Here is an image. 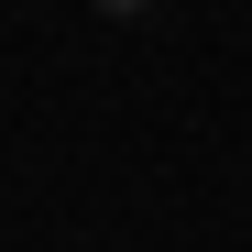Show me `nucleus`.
I'll return each instance as SVG.
<instances>
[{
  "mask_svg": "<svg viewBox=\"0 0 252 252\" xmlns=\"http://www.w3.org/2000/svg\"><path fill=\"white\" fill-rule=\"evenodd\" d=\"M99 11H110V22H154L164 0H99Z\"/></svg>",
  "mask_w": 252,
  "mask_h": 252,
  "instance_id": "obj_1",
  "label": "nucleus"
}]
</instances>
